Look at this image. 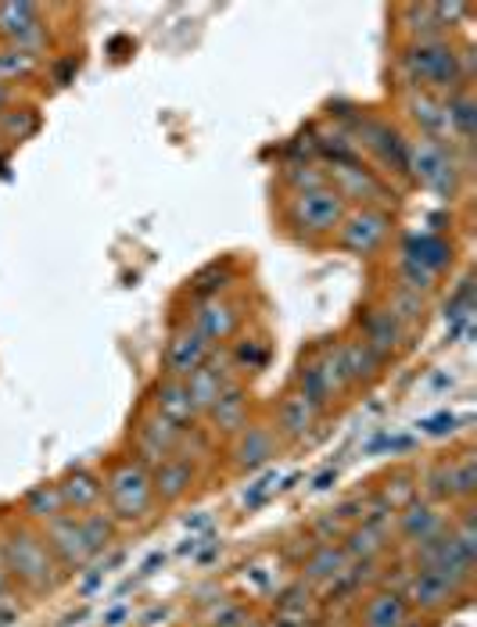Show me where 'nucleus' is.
Here are the masks:
<instances>
[{
    "label": "nucleus",
    "instance_id": "obj_1",
    "mask_svg": "<svg viewBox=\"0 0 477 627\" xmlns=\"http://www.w3.org/2000/svg\"><path fill=\"white\" fill-rule=\"evenodd\" d=\"M399 65L405 79L413 82V90L430 93V98H452V93L467 90L474 65L470 54H460L456 47L446 40H410L402 47Z\"/></svg>",
    "mask_w": 477,
    "mask_h": 627
},
{
    "label": "nucleus",
    "instance_id": "obj_2",
    "mask_svg": "<svg viewBox=\"0 0 477 627\" xmlns=\"http://www.w3.org/2000/svg\"><path fill=\"white\" fill-rule=\"evenodd\" d=\"M104 484V510L119 527H147L158 516V495L151 470L133 456H115L101 470Z\"/></svg>",
    "mask_w": 477,
    "mask_h": 627
},
{
    "label": "nucleus",
    "instance_id": "obj_3",
    "mask_svg": "<svg viewBox=\"0 0 477 627\" xmlns=\"http://www.w3.org/2000/svg\"><path fill=\"white\" fill-rule=\"evenodd\" d=\"M0 549H4L11 585H18L22 591H29V596H48V591L62 585L65 571L51 555L40 527H29V524H22V520L4 527L0 530Z\"/></svg>",
    "mask_w": 477,
    "mask_h": 627
},
{
    "label": "nucleus",
    "instance_id": "obj_4",
    "mask_svg": "<svg viewBox=\"0 0 477 627\" xmlns=\"http://www.w3.org/2000/svg\"><path fill=\"white\" fill-rule=\"evenodd\" d=\"M463 172H467V165H463L456 144H446V140L421 137V133L405 140V176H410L421 191L452 201L463 187Z\"/></svg>",
    "mask_w": 477,
    "mask_h": 627
},
{
    "label": "nucleus",
    "instance_id": "obj_5",
    "mask_svg": "<svg viewBox=\"0 0 477 627\" xmlns=\"http://www.w3.org/2000/svg\"><path fill=\"white\" fill-rule=\"evenodd\" d=\"M345 216H348L345 197L337 194L331 183L320 187V191L291 194V201H287V222L306 236V241H320V236L337 233Z\"/></svg>",
    "mask_w": 477,
    "mask_h": 627
},
{
    "label": "nucleus",
    "instance_id": "obj_6",
    "mask_svg": "<svg viewBox=\"0 0 477 627\" xmlns=\"http://www.w3.org/2000/svg\"><path fill=\"white\" fill-rule=\"evenodd\" d=\"M410 566L449 577V581H456L460 588H470L474 571H477V549L463 546L452 530H446V535H438V538L424 541V546L410 549Z\"/></svg>",
    "mask_w": 477,
    "mask_h": 627
},
{
    "label": "nucleus",
    "instance_id": "obj_7",
    "mask_svg": "<svg viewBox=\"0 0 477 627\" xmlns=\"http://www.w3.org/2000/svg\"><path fill=\"white\" fill-rule=\"evenodd\" d=\"M427 499H435L441 506H470L477 495V456L474 448L460 456L438 459L435 466L427 470Z\"/></svg>",
    "mask_w": 477,
    "mask_h": 627
},
{
    "label": "nucleus",
    "instance_id": "obj_8",
    "mask_svg": "<svg viewBox=\"0 0 477 627\" xmlns=\"http://www.w3.org/2000/svg\"><path fill=\"white\" fill-rule=\"evenodd\" d=\"M391 212L388 208H348L337 227V247L356 258H374L391 241Z\"/></svg>",
    "mask_w": 477,
    "mask_h": 627
},
{
    "label": "nucleus",
    "instance_id": "obj_9",
    "mask_svg": "<svg viewBox=\"0 0 477 627\" xmlns=\"http://www.w3.org/2000/svg\"><path fill=\"white\" fill-rule=\"evenodd\" d=\"M352 140H356V148L366 151L384 172L405 176V137L388 123V118L363 112L352 126Z\"/></svg>",
    "mask_w": 477,
    "mask_h": 627
},
{
    "label": "nucleus",
    "instance_id": "obj_10",
    "mask_svg": "<svg viewBox=\"0 0 477 627\" xmlns=\"http://www.w3.org/2000/svg\"><path fill=\"white\" fill-rule=\"evenodd\" d=\"M449 524H452V516L446 513V506L427 499V495H416L413 502H405L402 510L395 513V538H399V546L410 552L430 538L446 535Z\"/></svg>",
    "mask_w": 477,
    "mask_h": 627
},
{
    "label": "nucleus",
    "instance_id": "obj_11",
    "mask_svg": "<svg viewBox=\"0 0 477 627\" xmlns=\"http://www.w3.org/2000/svg\"><path fill=\"white\" fill-rule=\"evenodd\" d=\"M43 541H48L51 555L57 560V566L68 574V571H83L98 560L94 552H90L87 538H83V527H79V516L76 513H62L57 520H51L48 527H40Z\"/></svg>",
    "mask_w": 477,
    "mask_h": 627
},
{
    "label": "nucleus",
    "instance_id": "obj_12",
    "mask_svg": "<svg viewBox=\"0 0 477 627\" xmlns=\"http://www.w3.org/2000/svg\"><path fill=\"white\" fill-rule=\"evenodd\" d=\"M399 591L405 596V602H410L413 613H441L456 599L467 596V588H460L456 581H449V577H441V574H430V571H416V566H410V574H405Z\"/></svg>",
    "mask_w": 477,
    "mask_h": 627
},
{
    "label": "nucleus",
    "instance_id": "obj_13",
    "mask_svg": "<svg viewBox=\"0 0 477 627\" xmlns=\"http://www.w3.org/2000/svg\"><path fill=\"white\" fill-rule=\"evenodd\" d=\"M327 183L345 197V205H348V201H356L359 208H384V201H388V187H384V180L370 169H363L359 162L331 165Z\"/></svg>",
    "mask_w": 477,
    "mask_h": 627
},
{
    "label": "nucleus",
    "instance_id": "obj_14",
    "mask_svg": "<svg viewBox=\"0 0 477 627\" xmlns=\"http://www.w3.org/2000/svg\"><path fill=\"white\" fill-rule=\"evenodd\" d=\"M0 37L8 40L11 51L37 57L48 43V29L33 4H0Z\"/></svg>",
    "mask_w": 477,
    "mask_h": 627
},
{
    "label": "nucleus",
    "instance_id": "obj_15",
    "mask_svg": "<svg viewBox=\"0 0 477 627\" xmlns=\"http://www.w3.org/2000/svg\"><path fill=\"white\" fill-rule=\"evenodd\" d=\"M276 452H281V437H276L273 423H248L241 434H234L230 445V466L237 473H255L270 466Z\"/></svg>",
    "mask_w": 477,
    "mask_h": 627
},
{
    "label": "nucleus",
    "instance_id": "obj_16",
    "mask_svg": "<svg viewBox=\"0 0 477 627\" xmlns=\"http://www.w3.org/2000/svg\"><path fill=\"white\" fill-rule=\"evenodd\" d=\"M188 427H177V423H169L166 417H158V412H147L141 420V427L133 434V459H141L147 470H155L158 463H166V459L177 452L180 437Z\"/></svg>",
    "mask_w": 477,
    "mask_h": 627
},
{
    "label": "nucleus",
    "instance_id": "obj_17",
    "mask_svg": "<svg viewBox=\"0 0 477 627\" xmlns=\"http://www.w3.org/2000/svg\"><path fill=\"white\" fill-rule=\"evenodd\" d=\"M413 610L395 585H377L359 599L356 627H410Z\"/></svg>",
    "mask_w": 477,
    "mask_h": 627
},
{
    "label": "nucleus",
    "instance_id": "obj_18",
    "mask_svg": "<svg viewBox=\"0 0 477 627\" xmlns=\"http://www.w3.org/2000/svg\"><path fill=\"white\" fill-rule=\"evenodd\" d=\"M363 345L377 355L381 362H391L395 355L405 348V330L399 327V319H395L384 305H374V309H366L359 316V334H356Z\"/></svg>",
    "mask_w": 477,
    "mask_h": 627
},
{
    "label": "nucleus",
    "instance_id": "obj_19",
    "mask_svg": "<svg viewBox=\"0 0 477 627\" xmlns=\"http://www.w3.org/2000/svg\"><path fill=\"white\" fill-rule=\"evenodd\" d=\"M212 355V345L197 334L191 323L177 327L166 341V376H177V381H188L194 370H202Z\"/></svg>",
    "mask_w": 477,
    "mask_h": 627
},
{
    "label": "nucleus",
    "instance_id": "obj_20",
    "mask_svg": "<svg viewBox=\"0 0 477 627\" xmlns=\"http://www.w3.org/2000/svg\"><path fill=\"white\" fill-rule=\"evenodd\" d=\"M241 309L234 302H227L223 294L219 298H197L191 327L202 334L208 345H219V341H230L241 330Z\"/></svg>",
    "mask_w": 477,
    "mask_h": 627
},
{
    "label": "nucleus",
    "instance_id": "obj_21",
    "mask_svg": "<svg viewBox=\"0 0 477 627\" xmlns=\"http://www.w3.org/2000/svg\"><path fill=\"white\" fill-rule=\"evenodd\" d=\"M248 409H252V398H248V387L241 381H230L202 420H208V434H223V437H234L248 427Z\"/></svg>",
    "mask_w": 477,
    "mask_h": 627
},
{
    "label": "nucleus",
    "instance_id": "obj_22",
    "mask_svg": "<svg viewBox=\"0 0 477 627\" xmlns=\"http://www.w3.org/2000/svg\"><path fill=\"white\" fill-rule=\"evenodd\" d=\"M323 412L312 406V401L301 395V392H291L281 398V406H276V420H273V431L281 442H306V437L312 434V427L320 423Z\"/></svg>",
    "mask_w": 477,
    "mask_h": 627
},
{
    "label": "nucleus",
    "instance_id": "obj_23",
    "mask_svg": "<svg viewBox=\"0 0 477 627\" xmlns=\"http://www.w3.org/2000/svg\"><path fill=\"white\" fill-rule=\"evenodd\" d=\"M57 491H62L65 513H94L104 506V484L101 473L90 466H76L68 470L62 481H57Z\"/></svg>",
    "mask_w": 477,
    "mask_h": 627
},
{
    "label": "nucleus",
    "instance_id": "obj_24",
    "mask_svg": "<svg viewBox=\"0 0 477 627\" xmlns=\"http://www.w3.org/2000/svg\"><path fill=\"white\" fill-rule=\"evenodd\" d=\"M348 566H352V560L345 555L341 541H317V546H309L306 560H301V581H309L312 588H327Z\"/></svg>",
    "mask_w": 477,
    "mask_h": 627
},
{
    "label": "nucleus",
    "instance_id": "obj_25",
    "mask_svg": "<svg viewBox=\"0 0 477 627\" xmlns=\"http://www.w3.org/2000/svg\"><path fill=\"white\" fill-rule=\"evenodd\" d=\"M334 345H337V362H341V373L348 381V392H352V387H370L384 373V362L356 334L334 341Z\"/></svg>",
    "mask_w": 477,
    "mask_h": 627
},
{
    "label": "nucleus",
    "instance_id": "obj_26",
    "mask_svg": "<svg viewBox=\"0 0 477 627\" xmlns=\"http://www.w3.org/2000/svg\"><path fill=\"white\" fill-rule=\"evenodd\" d=\"M151 481H155L158 506H177L194 491L197 484V466L188 463L183 456H169L166 463H158L151 470Z\"/></svg>",
    "mask_w": 477,
    "mask_h": 627
},
{
    "label": "nucleus",
    "instance_id": "obj_27",
    "mask_svg": "<svg viewBox=\"0 0 477 627\" xmlns=\"http://www.w3.org/2000/svg\"><path fill=\"white\" fill-rule=\"evenodd\" d=\"M391 546V530L384 524H374V520H359V524L345 527L341 535V549L352 563H377Z\"/></svg>",
    "mask_w": 477,
    "mask_h": 627
},
{
    "label": "nucleus",
    "instance_id": "obj_28",
    "mask_svg": "<svg viewBox=\"0 0 477 627\" xmlns=\"http://www.w3.org/2000/svg\"><path fill=\"white\" fill-rule=\"evenodd\" d=\"M151 412H158V417H166L169 423H177V427H194L197 420V409H194V401H191V392H188V384L177 381V376H162L158 387H155V409Z\"/></svg>",
    "mask_w": 477,
    "mask_h": 627
},
{
    "label": "nucleus",
    "instance_id": "obj_29",
    "mask_svg": "<svg viewBox=\"0 0 477 627\" xmlns=\"http://www.w3.org/2000/svg\"><path fill=\"white\" fill-rule=\"evenodd\" d=\"M230 381H237L234 376V366H223V370H219V362L212 359V355H208V362L202 366V370H194L188 381V392H191V401H194V409H197V417H205L208 412V406H212V401L223 395V387L230 384Z\"/></svg>",
    "mask_w": 477,
    "mask_h": 627
},
{
    "label": "nucleus",
    "instance_id": "obj_30",
    "mask_svg": "<svg viewBox=\"0 0 477 627\" xmlns=\"http://www.w3.org/2000/svg\"><path fill=\"white\" fill-rule=\"evenodd\" d=\"M18 516L22 524L29 527H48L51 520H57L65 513V502H62V491H57V481H43V484H33V488L22 495V506H18Z\"/></svg>",
    "mask_w": 477,
    "mask_h": 627
},
{
    "label": "nucleus",
    "instance_id": "obj_31",
    "mask_svg": "<svg viewBox=\"0 0 477 627\" xmlns=\"http://www.w3.org/2000/svg\"><path fill=\"white\" fill-rule=\"evenodd\" d=\"M446 104V126H449V140L456 148H470L474 144V129H477V101L474 90H460L452 98L441 101Z\"/></svg>",
    "mask_w": 477,
    "mask_h": 627
},
{
    "label": "nucleus",
    "instance_id": "obj_32",
    "mask_svg": "<svg viewBox=\"0 0 477 627\" xmlns=\"http://www.w3.org/2000/svg\"><path fill=\"white\" fill-rule=\"evenodd\" d=\"M405 108H410L413 123L421 126V137H435V140H446V144H452L449 126H446V104H441V98H430V93L413 90L410 101H405Z\"/></svg>",
    "mask_w": 477,
    "mask_h": 627
},
{
    "label": "nucleus",
    "instance_id": "obj_33",
    "mask_svg": "<svg viewBox=\"0 0 477 627\" xmlns=\"http://www.w3.org/2000/svg\"><path fill=\"white\" fill-rule=\"evenodd\" d=\"M402 255H410L413 263L427 266L430 273H438V277L452 266V244L446 236H435V233H413L410 241L402 244Z\"/></svg>",
    "mask_w": 477,
    "mask_h": 627
},
{
    "label": "nucleus",
    "instance_id": "obj_34",
    "mask_svg": "<svg viewBox=\"0 0 477 627\" xmlns=\"http://www.w3.org/2000/svg\"><path fill=\"white\" fill-rule=\"evenodd\" d=\"M384 309H388L395 319H399V327L410 334L413 327H421L424 323V316H427V298H421V294H413V291H405V287H395L388 291V298H384Z\"/></svg>",
    "mask_w": 477,
    "mask_h": 627
},
{
    "label": "nucleus",
    "instance_id": "obj_35",
    "mask_svg": "<svg viewBox=\"0 0 477 627\" xmlns=\"http://www.w3.org/2000/svg\"><path fill=\"white\" fill-rule=\"evenodd\" d=\"M438 280H441L438 273H430L427 266L413 263L410 255L399 252V258H395V283H399V287H405V291H413V294H421V298H427V294L438 291Z\"/></svg>",
    "mask_w": 477,
    "mask_h": 627
},
{
    "label": "nucleus",
    "instance_id": "obj_36",
    "mask_svg": "<svg viewBox=\"0 0 477 627\" xmlns=\"http://www.w3.org/2000/svg\"><path fill=\"white\" fill-rule=\"evenodd\" d=\"M79 527H83V538H87V546L94 555H101L115 541V535H119V524L108 516L104 506L94 513H79Z\"/></svg>",
    "mask_w": 477,
    "mask_h": 627
},
{
    "label": "nucleus",
    "instance_id": "obj_37",
    "mask_svg": "<svg viewBox=\"0 0 477 627\" xmlns=\"http://www.w3.org/2000/svg\"><path fill=\"white\" fill-rule=\"evenodd\" d=\"M266 359H270V345H266L262 337H244L241 345L230 351V366H234L237 373H255L262 370Z\"/></svg>",
    "mask_w": 477,
    "mask_h": 627
},
{
    "label": "nucleus",
    "instance_id": "obj_38",
    "mask_svg": "<svg viewBox=\"0 0 477 627\" xmlns=\"http://www.w3.org/2000/svg\"><path fill=\"white\" fill-rule=\"evenodd\" d=\"M284 180L291 187V194H301V191H320V187H327V172L312 162H295L284 169Z\"/></svg>",
    "mask_w": 477,
    "mask_h": 627
},
{
    "label": "nucleus",
    "instance_id": "obj_39",
    "mask_svg": "<svg viewBox=\"0 0 477 627\" xmlns=\"http://www.w3.org/2000/svg\"><path fill=\"white\" fill-rule=\"evenodd\" d=\"M33 68H37V57H29V54H22V51H0V82L4 87H11L15 79H26Z\"/></svg>",
    "mask_w": 477,
    "mask_h": 627
},
{
    "label": "nucleus",
    "instance_id": "obj_40",
    "mask_svg": "<svg viewBox=\"0 0 477 627\" xmlns=\"http://www.w3.org/2000/svg\"><path fill=\"white\" fill-rule=\"evenodd\" d=\"M244 620H248V610H244L241 602H223V606L212 613L208 627H241Z\"/></svg>",
    "mask_w": 477,
    "mask_h": 627
},
{
    "label": "nucleus",
    "instance_id": "obj_41",
    "mask_svg": "<svg viewBox=\"0 0 477 627\" xmlns=\"http://www.w3.org/2000/svg\"><path fill=\"white\" fill-rule=\"evenodd\" d=\"M11 101H15V90H11V87H4V82H0V115H4V112L11 108Z\"/></svg>",
    "mask_w": 477,
    "mask_h": 627
},
{
    "label": "nucleus",
    "instance_id": "obj_42",
    "mask_svg": "<svg viewBox=\"0 0 477 627\" xmlns=\"http://www.w3.org/2000/svg\"><path fill=\"white\" fill-rule=\"evenodd\" d=\"M11 588V577H8V563H4V549H0V596Z\"/></svg>",
    "mask_w": 477,
    "mask_h": 627
},
{
    "label": "nucleus",
    "instance_id": "obj_43",
    "mask_svg": "<svg viewBox=\"0 0 477 627\" xmlns=\"http://www.w3.org/2000/svg\"><path fill=\"white\" fill-rule=\"evenodd\" d=\"M287 627H317V624H306V620H298V624H287Z\"/></svg>",
    "mask_w": 477,
    "mask_h": 627
},
{
    "label": "nucleus",
    "instance_id": "obj_44",
    "mask_svg": "<svg viewBox=\"0 0 477 627\" xmlns=\"http://www.w3.org/2000/svg\"><path fill=\"white\" fill-rule=\"evenodd\" d=\"M327 627H356V624H345V620H337V624H327Z\"/></svg>",
    "mask_w": 477,
    "mask_h": 627
}]
</instances>
